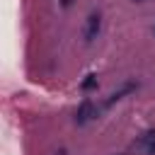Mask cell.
<instances>
[{
	"label": "cell",
	"instance_id": "1",
	"mask_svg": "<svg viewBox=\"0 0 155 155\" xmlns=\"http://www.w3.org/2000/svg\"><path fill=\"white\" fill-rule=\"evenodd\" d=\"M99 29H102V15H99V12H92V15L87 17V22H85V31H82L85 41H87V44H92V41L97 39Z\"/></svg>",
	"mask_w": 155,
	"mask_h": 155
},
{
	"label": "cell",
	"instance_id": "4",
	"mask_svg": "<svg viewBox=\"0 0 155 155\" xmlns=\"http://www.w3.org/2000/svg\"><path fill=\"white\" fill-rule=\"evenodd\" d=\"M136 87H138V85H136V82H126V85H124V87H121V90H116V92H111V94H109V99H107V102H104V107H111V104H114V102H119V99H121V97H124V94H128V92H133V90H136Z\"/></svg>",
	"mask_w": 155,
	"mask_h": 155
},
{
	"label": "cell",
	"instance_id": "7",
	"mask_svg": "<svg viewBox=\"0 0 155 155\" xmlns=\"http://www.w3.org/2000/svg\"><path fill=\"white\" fill-rule=\"evenodd\" d=\"M136 2H145V0H136Z\"/></svg>",
	"mask_w": 155,
	"mask_h": 155
},
{
	"label": "cell",
	"instance_id": "3",
	"mask_svg": "<svg viewBox=\"0 0 155 155\" xmlns=\"http://www.w3.org/2000/svg\"><path fill=\"white\" fill-rule=\"evenodd\" d=\"M136 145H140L145 155H155V131L143 133V136L138 138V143H136Z\"/></svg>",
	"mask_w": 155,
	"mask_h": 155
},
{
	"label": "cell",
	"instance_id": "6",
	"mask_svg": "<svg viewBox=\"0 0 155 155\" xmlns=\"http://www.w3.org/2000/svg\"><path fill=\"white\" fill-rule=\"evenodd\" d=\"M70 2H73V0H63V5H65V7H68V5H70Z\"/></svg>",
	"mask_w": 155,
	"mask_h": 155
},
{
	"label": "cell",
	"instance_id": "2",
	"mask_svg": "<svg viewBox=\"0 0 155 155\" xmlns=\"http://www.w3.org/2000/svg\"><path fill=\"white\" fill-rule=\"evenodd\" d=\"M92 116H94V104H92L90 99H85V102L78 107V111H75V124H87Z\"/></svg>",
	"mask_w": 155,
	"mask_h": 155
},
{
	"label": "cell",
	"instance_id": "5",
	"mask_svg": "<svg viewBox=\"0 0 155 155\" xmlns=\"http://www.w3.org/2000/svg\"><path fill=\"white\" fill-rule=\"evenodd\" d=\"M92 87H97V75H87V78L82 80V90H85V92L92 90Z\"/></svg>",
	"mask_w": 155,
	"mask_h": 155
}]
</instances>
